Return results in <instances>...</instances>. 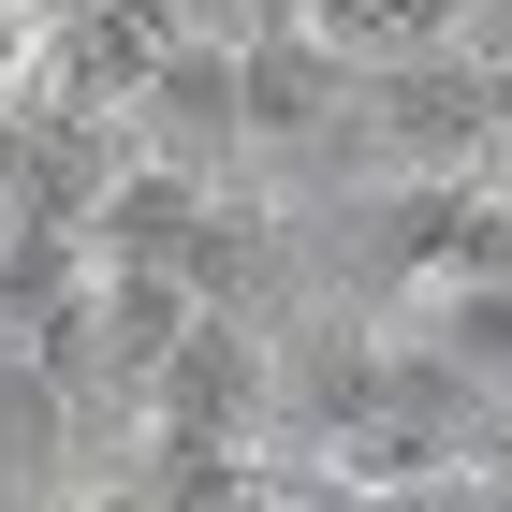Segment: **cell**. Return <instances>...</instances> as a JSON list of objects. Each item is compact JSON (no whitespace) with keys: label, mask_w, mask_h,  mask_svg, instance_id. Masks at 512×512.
I'll use <instances>...</instances> for the list:
<instances>
[{"label":"cell","mask_w":512,"mask_h":512,"mask_svg":"<svg viewBox=\"0 0 512 512\" xmlns=\"http://www.w3.org/2000/svg\"><path fill=\"white\" fill-rule=\"evenodd\" d=\"M352 132L381 147V176H439V161H498V59L483 44H410L352 74Z\"/></svg>","instance_id":"cell-1"},{"label":"cell","mask_w":512,"mask_h":512,"mask_svg":"<svg viewBox=\"0 0 512 512\" xmlns=\"http://www.w3.org/2000/svg\"><path fill=\"white\" fill-rule=\"evenodd\" d=\"M235 118H249V147H337V132H352V59H337L293 0L235 30Z\"/></svg>","instance_id":"cell-2"},{"label":"cell","mask_w":512,"mask_h":512,"mask_svg":"<svg viewBox=\"0 0 512 512\" xmlns=\"http://www.w3.org/2000/svg\"><path fill=\"white\" fill-rule=\"evenodd\" d=\"M395 337L439 366L454 395L512 410V264H469V278H410L395 293Z\"/></svg>","instance_id":"cell-3"}]
</instances>
